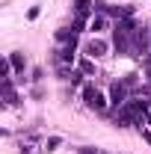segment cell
I'll return each mask as SVG.
<instances>
[{"label":"cell","mask_w":151,"mask_h":154,"mask_svg":"<svg viewBox=\"0 0 151 154\" xmlns=\"http://www.w3.org/2000/svg\"><path fill=\"white\" fill-rule=\"evenodd\" d=\"M133 24L131 18H122L119 24L113 27V45H116V51L119 54H128L131 57V38H133Z\"/></svg>","instance_id":"cell-1"},{"label":"cell","mask_w":151,"mask_h":154,"mask_svg":"<svg viewBox=\"0 0 151 154\" xmlns=\"http://www.w3.org/2000/svg\"><path fill=\"white\" fill-rule=\"evenodd\" d=\"M83 101H86V107H89V110H98V113H104V110H107L104 95L95 89L92 83H86V86H83Z\"/></svg>","instance_id":"cell-2"},{"label":"cell","mask_w":151,"mask_h":154,"mask_svg":"<svg viewBox=\"0 0 151 154\" xmlns=\"http://www.w3.org/2000/svg\"><path fill=\"white\" fill-rule=\"evenodd\" d=\"M110 27H113V24H110V15H107V12L98 9V12L89 15V30H92V33H104V30H110Z\"/></svg>","instance_id":"cell-3"},{"label":"cell","mask_w":151,"mask_h":154,"mask_svg":"<svg viewBox=\"0 0 151 154\" xmlns=\"http://www.w3.org/2000/svg\"><path fill=\"white\" fill-rule=\"evenodd\" d=\"M128 89H131V86H128L125 80H122V83H113V86H110V98H113V107H116V110L128 104Z\"/></svg>","instance_id":"cell-4"},{"label":"cell","mask_w":151,"mask_h":154,"mask_svg":"<svg viewBox=\"0 0 151 154\" xmlns=\"http://www.w3.org/2000/svg\"><path fill=\"white\" fill-rule=\"evenodd\" d=\"M95 6H92V0H74V12H77V30L86 24V15L92 12Z\"/></svg>","instance_id":"cell-5"},{"label":"cell","mask_w":151,"mask_h":154,"mask_svg":"<svg viewBox=\"0 0 151 154\" xmlns=\"http://www.w3.org/2000/svg\"><path fill=\"white\" fill-rule=\"evenodd\" d=\"M86 54H89V57H104V54H107V42H104V38H92V42H89V45H86Z\"/></svg>","instance_id":"cell-6"},{"label":"cell","mask_w":151,"mask_h":154,"mask_svg":"<svg viewBox=\"0 0 151 154\" xmlns=\"http://www.w3.org/2000/svg\"><path fill=\"white\" fill-rule=\"evenodd\" d=\"M15 89H12V80H3V104L6 107H15Z\"/></svg>","instance_id":"cell-7"},{"label":"cell","mask_w":151,"mask_h":154,"mask_svg":"<svg viewBox=\"0 0 151 154\" xmlns=\"http://www.w3.org/2000/svg\"><path fill=\"white\" fill-rule=\"evenodd\" d=\"M57 42H59V45H65V42H77V30H68V27L57 30Z\"/></svg>","instance_id":"cell-8"},{"label":"cell","mask_w":151,"mask_h":154,"mask_svg":"<svg viewBox=\"0 0 151 154\" xmlns=\"http://www.w3.org/2000/svg\"><path fill=\"white\" fill-rule=\"evenodd\" d=\"M39 151H45V148H39L36 136H30L27 142H21V154H39Z\"/></svg>","instance_id":"cell-9"},{"label":"cell","mask_w":151,"mask_h":154,"mask_svg":"<svg viewBox=\"0 0 151 154\" xmlns=\"http://www.w3.org/2000/svg\"><path fill=\"white\" fill-rule=\"evenodd\" d=\"M9 62H12V68H15V71H18V74H24V68H27V59L21 57L18 51H15V54H12V57H9Z\"/></svg>","instance_id":"cell-10"},{"label":"cell","mask_w":151,"mask_h":154,"mask_svg":"<svg viewBox=\"0 0 151 154\" xmlns=\"http://www.w3.org/2000/svg\"><path fill=\"white\" fill-rule=\"evenodd\" d=\"M59 145H62V136H48L45 139V151H57Z\"/></svg>","instance_id":"cell-11"},{"label":"cell","mask_w":151,"mask_h":154,"mask_svg":"<svg viewBox=\"0 0 151 154\" xmlns=\"http://www.w3.org/2000/svg\"><path fill=\"white\" fill-rule=\"evenodd\" d=\"M9 68H12V62L3 59V62H0V77H3V80H12V77H9Z\"/></svg>","instance_id":"cell-12"},{"label":"cell","mask_w":151,"mask_h":154,"mask_svg":"<svg viewBox=\"0 0 151 154\" xmlns=\"http://www.w3.org/2000/svg\"><path fill=\"white\" fill-rule=\"evenodd\" d=\"M92 71H95V65L89 59H83V62H80V74H92Z\"/></svg>","instance_id":"cell-13"},{"label":"cell","mask_w":151,"mask_h":154,"mask_svg":"<svg viewBox=\"0 0 151 154\" xmlns=\"http://www.w3.org/2000/svg\"><path fill=\"white\" fill-rule=\"evenodd\" d=\"M77 154H101V151L92 148V145H83V148H77Z\"/></svg>","instance_id":"cell-14"},{"label":"cell","mask_w":151,"mask_h":154,"mask_svg":"<svg viewBox=\"0 0 151 154\" xmlns=\"http://www.w3.org/2000/svg\"><path fill=\"white\" fill-rule=\"evenodd\" d=\"M27 18H30V21H36V18H39V6H30V12H27Z\"/></svg>","instance_id":"cell-15"}]
</instances>
